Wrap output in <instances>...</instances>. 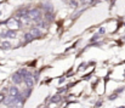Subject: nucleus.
Masks as SVG:
<instances>
[{"mask_svg":"<svg viewBox=\"0 0 125 108\" xmlns=\"http://www.w3.org/2000/svg\"><path fill=\"white\" fill-rule=\"evenodd\" d=\"M18 94H20V91H18V89H17L16 86H11L10 87V97H17L18 96Z\"/></svg>","mask_w":125,"mask_h":108,"instance_id":"39448f33","label":"nucleus"},{"mask_svg":"<svg viewBox=\"0 0 125 108\" xmlns=\"http://www.w3.org/2000/svg\"><path fill=\"white\" fill-rule=\"evenodd\" d=\"M3 46H4V49H9V47H10V44H9V43H4Z\"/></svg>","mask_w":125,"mask_h":108,"instance_id":"f8f14e48","label":"nucleus"},{"mask_svg":"<svg viewBox=\"0 0 125 108\" xmlns=\"http://www.w3.org/2000/svg\"><path fill=\"white\" fill-rule=\"evenodd\" d=\"M3 101H5V95L4 94H0V103H1Z\"/></svg>","mask_w":125,"mask_h":108,"instance_id":"9b49d317","label":"nucleus"},{"mask_svg":"<svg viewBox=\"0 0 125 108\" xmlns=\"http://www.w3.org/2000/svg\"><path fill=\"white\" fill-rule=\"evenodd\" d=\"M92 1H94V0H81L83 4H91Z\"/></svg>","mask_w":125,"mask_h":108,"instance_id":"9d476101","label":"nucleus"},{"mask_svg":"<svg viewBox=\"0 0 125 108\" xmlns=\"http://www.w3.org/2000/svg\"><path fill=\"white\" fill-rule=\"evenodd\" d=\"M60 101H61V96L60 95H55V96H52V98H51V102L52 103H57Z\"/></svg>","mask_w":125,"mask_h":108,"instance_id":"6e6552de","label":"nucleus"},{"mask_svg":"<svg viewBox=\"0 0 125 108\" xmlns=\"http://www.w3.org/2000/svg\"><path fill=\"white\" fill-rule=\"evenodd\" d=\"M27 15H28L29 18H32V20H37V18H39V17H40V11H39L38 9H33V10H30Z\"/></svg>","mask_w":125,"mask_h":108,"instance_id":"f257e3e1","label":"nucleus"},{"mask_svg":"<svg viewBox=\"0 0 125 108\" xmlns=\"http://www.w3.org/2000/svg\"><path fill=\"white\" fill-rule=\"evenodd\" d=\"M39 108H45V107H39Z\"/></svg>","mask_w":125,"mask_h":108,"instance_id":"ddd939ff","label":"nucleus"},{"mask_svg":"<svg viewBox=\"0 0 125 108\" xmlns=\"http://www.w3.org/2000/svg\"><path fill=\"white\" fill-rule=\"evenodd\" d=\"M30 34L33 35L34 38H37V37H39V35H40V33H39V30H38L37 28H33V29L30 30Z\"/></svg>","mask_w":125,"mask_h":108,"instance_id":"0eeeda50","label":"nucleus"},{"mask_svg":"<svg viewBox=\"0 0 125 108\" xmlns=\"http://www.w3.org/2000/svg\"><path fill=\"white\" fill-rule=\"evenodd\" d=\"M7 26H9L10 28H18V27H20V22L17 21L16 18H11V20L7 22Z\"/></svg>","mask_w":125,"mask_h":108,"instance_id":"20e7f679","label":"nucleus"},{"mask_svg":"<svg viewBox=\"0 0 125 108\" xmlns=\"http://www.w3.org/2000/svg\"><path fill=\"white\" fill-rule=\"evenodd\" d=\"M22 80H23V77L21 75L20 72L12 75V81H13L15 84H21V83H22Z\"/></svg>","mask_w":125,"mask_h":108,"instance_id":"f03ea898","label":"nucleus"},{"mask_svg":"<svg viewBox=\"0 0 125 108\" xmlns=\"http://www.w3.org/2000/svg\"><path fill=\"white\" fill-rule=\"evenodd\" d=\"M1 37H5V38H15L16 37V32L15 30H7L5 33L1 34Z\"/></svg>","mask_w":125,"mask_h":108,"instance_id":"423d86ee","label":"nucleus"},{"mask_svg":"<svg viewBox=\"0 0 125 108\" xmlns=\"http://www.w3.org/2000/svg\"><path fill=\"white\" fill-rule=\"evenodd\" d=\"M24 37H26V41H30V40H33V39H34V37H33V35H32L30 33L26 34Z\"/></svg>","mask_w":125,"mask_h":108,"instance_id":"1a4fd4ad","label":"nucleus"},{"mask_svg":"<svg viewBox=\"0 0 125 108\" xmlns=\"http://www.w3.org/2000/svg\"><path fill=\"white\" fill-rule=\"evenodd\" d=\"M24 81H26V84L28 85V87H33V85H34V79L32 78V75H30L29 73L24 77Z\"/></svg>","mask_w":125,"mask_h":108,"instance_id":"7ed1b4c3","label":"nucleus"}]
</instances>
